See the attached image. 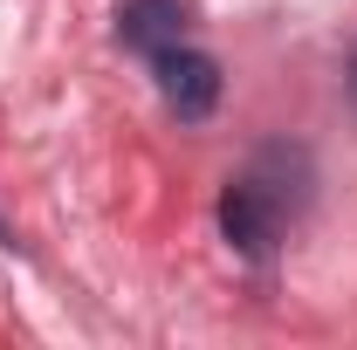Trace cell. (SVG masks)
Instances as JSON below:
<instances>
[{
  "mask_svg": "<svg viewBox=\"0 0 357 350\" xmlns=\"http://www.w3.org/2000/svg\"><path fill=\"white\" fill-rule=\"evenodd\" d=\"M282 227H289V206H282L255 172L227 178V192H220V234H227V248H234V254L268 261V254H275V241H282Z\"/></svg>",
  "mask_w": 357,
  "mask_h": 350,
  "instance_id": "cell-1",
  "label": "cell"
},
{
  "mask_svg": "<svg viewBox=\"0 0 357 350\" xmlns=\"http://www.w3.org/2000/svg\"><path fill=\"white\" fill-rule=\"evenodd\" d=\"M151 69H158V96H165V110H172L178 124H206V117L220 110L227 76H220V62H213L206 48L172 42V48L151 55Z\"/></svg>",
  "mask_w": 357,
  "mask_h": 350,
  "instance_id": "cell-2",
  "label": "cell"
},
{
  "mask_svg": "<svg viewBox=\"0 0 357 350\" xmlns=\"http://www.w3.org/2000/svg\"><path fill=\"white\" fill-rule=\"evenodd\" d=\"M185 35V7L178 0H124L117 7V42L137 48V55H158Z\"/></svg>",
  "mask_w": 357,
  "mask_h": 350,
  "instance_id": "cell-3",
  "label": "cell"
},
{
  "mask_svg": "<svg viewBox=\"0 0 357 350\" xmlns=\"http://www.w3.org/2000/svg\"><path fill=\"white\" fill-rule=\"evenodd\" d=\"M248 172H255V178L268 185V192H275V199L289 206V220L310 206V185H316V172H310V151H303V144H261Z\"/></svg>",
  "mask_w": 357,
  "mask_h": 350,
  "instance_id": "cell-4",
  "label": "cell"
},
{
  "mask_svg": "<svg viewBox=\"0 0 357 350\" xmlns=\"http://www.w3.org/2000/svg\"><path fill=\"white\" fill-rule=\"evenodd\" d=\"M344 89H351V103H357V55H351V69H344Z\"/></svg>",
  "mask_w": 357,
  "mask_h": 350,
  "instance_id": "cell-5",
  "label": "cell"
}]
</instances>
